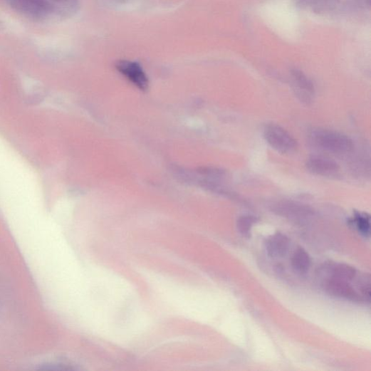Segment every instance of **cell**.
<instances>
[{"label": "cell", "mask_w": 371, "mask_h": 371, "mask_svg": "<svg viewBox=\"0 0 371 371\" xmlns=\"http://www.w3.org/2000/svg\"><path fill=\"white\" fill-rule=\"evenodd\" d=\"M55 1H57V2H65V1H68V0H55Z\"/></svg>", "instance_id": "e0dca14e"}, {"label": "cell", "mask_w": 371, "mask_h": 371, "mask_svg": "<svg viewBox=\"0 0 371 371\" xmlns=\"http://www.w3.org/2000/svg\"><path fill=\"white\" fill-rule=\"evenodd\" d=\"M339 0H310L308 6L318 13L332 10L336 6Z\"/></svg>", "instance_id": "4fadbf2b"}, {"label": "cell", "mask_w": 371, "mask_h": 371, "mask_svg": "<svg viewBox=\"0 0 371 371\" xmlns=\"http://www.w3.org/2000/svg\"><path fill=\"white\" fill-rule=\"evenodd\" d=\"M370 277L369 274L361 276L357 281V286L362 296L370 301Z\"/></svg>", "instance_id": "9a60e30c"}, {"label": "cell", "mask_w": 371, "mask_h": 371, "mask_svg": "<svg viewBox=\"0 0 371 371\" xmlns=\"http://www.w3.org/2000/svg\"><path fill=\"white\" fill-rule=\"evenodd\" d=\"M12 6L18 11L32 17L46 16L52 10L47 0H12Z\"/></svg>", "instance_id": "52a82bcc"}, {"label": "cell", "mask_w": 371, "mask_h": 371, "mask_svg": "<svg viewBox=\"0 0 371 371\" xmlns=\"http://www.w3.org/2000/svg\"><path fill=\"white\" fill-rule=\"evenodd\" d=\"M324 291L333 297L346 299L352 302H361L362 297L347 281L335 278H329L323 283Z\"/></svg>", "instance_id": "277c9868"}, {"label": "cell", "mask_w": 371, "mask_h": 371, "mask_svg": "<svg viewBox=\"0 0 371 371\" xmlns=\"http://www.w3.org/2000/svg\"><path fill=\"white\" fill-rule=\"evenodd\" d=\"M311 259L309 254L302 247L295 252L292 258V266L296 271L306 273L310 267Z\"/></svg>", "instance_id": "30bf717a"}, {"label": "cell", "mask_w": 371, "mask_h": 371, "mask_svg": "<svg viewBox=\"0 0 371 371\" xmlns=\"http://www.w3.org/2000/svg\"><path fill=\"white\" fill-rule=\"evenodd\" d=\"M290 246V241L284 234L276 232L270 236L266 241V251L268 256L273 258L283 257Z\"/></svg>", "instance_id": "9c48e42d"}, {"label": "cell", "mask_w": 371, "mask_h": 371, "mask_svg": "<svg viewBox=\"0 0 371 371\" xmlns=\"http://www.w3.org/2000/svg\"><path fill=\"white\" fill-rule=\"evenodd\" d=\"M291 76L296 95L304 103L311 102L315 95V88L312 80L302 70L297 68L291 70Z\"/></svg>", "instance_id": "ba28073f"}, {"label": "cell", "mask_w": 371, "mask_h": 371, "mask_svg": "<svg viewBox=\"0 0 371 371\" xmlns=\"http://www.w3.org/2000/svg\"><path fill=\"white\" fill-rule=\"evenodd\" d=\"M264 138L273 149L282 154H292L298 149L296 139L278 125L267 126L264 130Z\"/></svg>", "instance_id": "7a4b0ae2"}, {"label": "cell", "mask_w": 371, "mask_h": 371, "mask_svg": "<svg viewBox=\"0 0 371 371\" xmlns=\"http://www.w3.org/2000/svg\"><path fill=\"white\" fill-rule=\"evenodd\" d=\"M115 1L118 4H125L128 0H115Z\"/></svg>", "instance_id": "2e32d148"}, {"label": "cell", "mask_w": 371, "mask_h": 371, "mask_svg": "<svg viewBox=\"0 0 371 371\" xmlns=\"http://www.w3.org/2000/svg\"><path fill=\"white\" fill-rule=\"evenodd\" d=\"M370 219L367 214L356 213L354 222L358 231L365 237L370 236Z\"/></svg>", "instance_id": "7c38bea8"}, {"label": "cell", "mask_w": 371, "mask_h": 371, "mask_svg": "<svg viewBox=\"0 0 371 371\" xmlns=\"http://www.w3.org/2000/svg\"><path fill=\"white\" fill-rule=\"evenodd\" d=\"M311 142L323 150L336 154H346L354 148L352 140L348 136L331 130L318 129L310 135Z\"/></svg>", "instance_id": "6da1fadb"}, {"label": "cell", "mask_w": 371, "mask_h": 371, "mask_svg": "<svg viewBox=\"0 0 371 371\" xmlns=\"http://www.w3.org/2000/svg\"><path fill=\"white\" fill-rule=\"evenodd\" d=\"M273 211L279 216L294 220H304L313 214L307 205L293 201L282 200L273 204Z\"/></svg>", "instance_id": "3957f363"}, {"label": "cell", "mask_w": 371, "mask_h": 371, "mask_svg": "<svg viewBox=\"0 0 371 371\" xmlns=\"http://www.w3.org/2000/svg\"><path fill=\"white\" fill-rule=\"evenodd\" d=\"M115 68L139 89L142 90L147 89L148 78L140 63L122 60L116 63Z\"/></svg>", "instance_id": "5b68a950"}, {"label": "cell", "mask_w": 371, "mask_h": 371, "mask_svg": "<svg viewBox=\"0 0 371 371\" xmlns=\"http://www.w3.org/2000/svg\"><path fill=\"white\" fill-rule=\"evenodd\" d=\"M306 168L312 174L320 177H333L340 171L335 160L321 156H313L306 162Z\"/></svg>", "instance_id": "8992f818"}, {"label": "cell", "mask_w": 371, "mask_h": 371, "mask_svg": "<svg viewBox=\"0 0 371 371\" xmlns=\"http://www.w3.org/2000/svg\"><path fill=\"white\" fill-rule=\"evenodd\" d=\"M257 221L258 219L252 216H241L237 221L238 230L243 236H249L253 226Z\"/></svg>", "instance_id": "5bb4252c"}, {"label": "cell", "mask_w": 371, "mask_h": 371, "mask_svg": "<svg viewBox=\"0 0 371 371\" xmlns=\"http://www.w3.org/2000/svg\"><path fill=\"white\" fill-rule=\"evenodd\" d=\"M330 274L332 276L331 278L350 281L355 278L357 271L355 268L349 265L338 263L331 266Z\"/></svg>", "instance_id": "8fae6325"}]
</instances>
